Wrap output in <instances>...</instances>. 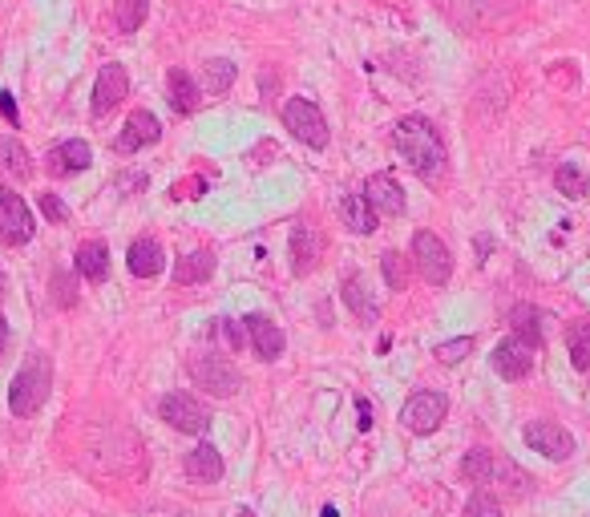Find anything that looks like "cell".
Returning a JSON list of instances; mask_svg holds the SVG:
<instances>
[{
    "mask_svg": "<svg viewBox=\"0 0 590 517\" xmlns=\"http://www.w3.org/2000/svg\"><path fill=\"white\" fill-rule=\"evenodd\" d=\"M158 412H162V421H170L178 433H190V437H203L211 429V412L199 400H194V396H186V392L162 396Z\"/></svg>",
    "mask_w": 590,
    "mask_h": 517,
    "instance_id": "7",
    "label": "cell"
},
{
    "mask_svg": "<svg viewBox=\"0 0 590 517\" xmlns=\"http://www.w3.org/2000/svg\"><path fill=\"white\" fill-rule=\"evenodd\" d=\"M566 352L578 372H590V320H574L566 328Z\"/></svg>",
    "mask_w": 590,
    "mask_h": 517,
    "instance_id": "24",
    "label": "cell"
},
{
    "mask_svg": "<svg viewBox=\"0 0 590 517\" xmlns=\"http://www.w3.org/2000/svg\"><path fill=\"white\" fill-rule=\"evenodd\" d=\"M465 517H502V505H498V497H489V493H473L465 501Z\"/></svg>",
    "mask_w": 590,
    "mask_h": 517,
    "instance_id": "31",
    "label": "cell"
},
{
    "mask_svg": "<svg viewBox=\"0 0 590 517\" xmlns=\"http://www.w3.org/2000/svg\"><path fill=\"white\" fill-rule=\"evenodd\" d=\"M380 267H384V279L392 283V291H405V259H401L397 251H388V255L380 259Z\"/></svg>",
    "mask_w": 590,
    "mask_h": 517,
    "instance_id": "34",
    "label": "cell"
},
{
    "mask_svg": "<svg viewBox=\"0 0 590 517\" xmlns=\"http://www.w3.org/2000/svg\"><path fill=\"white\" fill-rule=\"evenodd\" d=\"M49 388H53V364L45 352H33L21 372L13 376V388H9V408L13 417H37L49 400Z\"/></svg>",
    "mask_w": 590,
    "mask_h": 517,
    "instance_id": "2",
    "label": "cell"
},
{
    "mask_svg": "<svg viewBox=\"0 0 590 517\" xmlns=\"http://www.w3.org/2000/svg\"><path fill=\"white\" fill-rule=\"evenodd\" d=\"M130 93V77H126V65H102L97 73V85H93V118H106L122 106V97Z\"/></svg>",
    "mask_w": 590,
    "mask_h": 517,
    "instance_id": "11",
    "label": "cell"
},
{
    "mask_svg": "<svg viewBox=\"0 0 590 517\" xmlns=\"http://www.w3.org/2000/svg\"><path fill=\"white\" fill-rule=\"evenodd\" d=\"M522 441H526L534 453H542L546 461H570V457H574V437H570L558 421H530V425L522 429Z\"/></svg>",
    "mask_w": 590,
    "mask_h": 517,
    "instance_id": "9",
    "label": "cell"
},
{
    "mask_svg": "<svg viewBox=\"0 0 590 517\" xmlns=\"http://www.w3.org/2000/svg\"><path fill=\"white\" fill-rule=\"evenodd\" d=\"M554 186H558L566 198H582V194H586V174H582L574 162H562V166L554 170Z\"/></svg>",
    "mask_w": 590,
    "mask_h": 517,
    "instance_id": "28",
    "label": "cell"
},
{
    "mask_svg": "<svg viewBox=\"0 0 590 517\" xmlns=\"http://www.w3.org/2000/svg\"><path fill=\"white\" fill-rule=\"evenodd\" d=\"M461 477L473 481V485H485L489 477H494V453H489V449H469L465 461H461Z\"/></svg>",
    "mask_w": 590,
    "mask_h": 517,
    "instance_id": "26",
    "label": "cell"
},
{
    "mask_svg": "<svg viewBox=\"0 0 590 517\" xmlns=\"http://www.w3.org/2000/svg\"><path fill=\"white\" fill-rule=\"evenodd\" d=\"M190 376H194V384L207 388L211 396H235L243 388L239 368L231 360H223V356H199L190 364Z\"/></svg>",
    "mask_w": 590,
    "mask_h": 517,
    "instance_id": "8",
    "label": "cell"
},
{
    "mask_svg": "<svg viewBox=\"0 0 590 517\" xmlns=\"http://www.w3.org/2000/svg\"><path fill=\"white\" fill-rule=\"evenodd\" d=\"M320 255H324L320 231H312V227H295L291 231V267H295V275H308L320 263Z\"/></svg>",
    "mask_w": 590,
    "mask_h": 517,
    "instance_id": "18",
    "label": "cell"
},
{
    "mask_svg": "<svg viewBox=\"0 0 590 517\" xmlns=\"http://www.w3.org/2000/svg\"><path fill=\"white\" fill-rule=\"evenodd\" d=\"M344 299H348V307H352L360 320H376V299L368 295V287H364L360 275H348L344 279Z\"/></svg>",
    "mask_w": 590,
    "mask_h": 517,
    "instance_id": "25",
    "label": "cell"
},
{
    "mask_svg": "<svg viewBox=\"0 0 590 517\" xmlns=\"http://www.w3.org/2000/svg\"><path fill=\"white\" fill-rule=\"evenodd\" d=\"M445 412H449L445 392H413V396L405 400V408H401V421H405V429H409V433L429 437V433H437V429H441Z\"/></svg>",
    "mask_w": 590,
    "mask_h": 517,
    "instance_id": "6",
    "label": "cell"
},
{
    "mask_svg": "<svg viewBox=\"0 0 590 517\" xmlns=\"http://www.w3.org/2000/svg\"><path fill=\"white\" fill-rule=\"evenodd\" d=\"M0 170H9L21 182L33 178V158H29V150L17 138H0Z\"/></svg>",
    "mask_w": 590,
    "mask_h": 517,
    "instance_id": "23",
    "label": "cell"
},
{
    "mask_svg": "<svg viewBox=\"0 0 590 517\" xmlns=\"http://www.w3.org/2000/svg\"><path fill=\"white\" fill-rule=\"evenodd\" d=\"M392 150L401 154V162H409L421 178H437L445 166V142L433 130V122L425 118H401L392 130Z\"/></svg>",
    "mask_w": 590,
    "mask_h": 517,
    "instance_id": "1",
    "label": "cell"
},
{
    "mask_svg": "<svg viewBox=\"0 0 590 517\" xmlns=\"http://www.w3.org/2000/svg\"><path fill=\"white\" fill-rule=\"evenodd\" d=\"M413 263H417L421 279L433 283V287L449 283V275H453V255H449V247L433 231H417L413 235Z\"/></svg>",
    "mask_w": 590,
    "mask_h": 517,
    "instance_id": "5",
    "label": "cell"
},
{
    "mask_svg": "<svg viewBox=\"0 0 590 517\" xmlns=\"http://www.w3.org/2000/svg\"><path fill=\"white\" fill-rule=\"evenodd\" d=\"M215 336H219V344L231 348V352H239V348L247 344V328L235 324V320H219V324H215Z\"/></svg>",
    "mask_w": 590,
    "mask_h": 517,
    "instance_id": "30",
    "label": "cell"
},
{
    "mask_svg": "<svg viewBox=\"0 0 590 517\" xmlns=\"http://www.w3.org/2000/svg\"><path fill=\"white\" fill-rule=\"evenodd\" d=\"M364 198H368V206L376 215H388V219L405 211V190H401V182L392 178L388 170H380V174H372L364 182Z\"/></svg>",
    "mask_w": 590,
    "mask_h": 517,
    "instance_id": "12",
    "label": "cell"
},
{
    "mask_svg": "<svg viewBox=\"0 0 590 517\" xmlns=\"http://www.w3.org/2000/svg\"><path fill=\"white\" fill-rule=\"evenodd\" d=\"M211 271H215V255L211 251H190V255H182L178 263H174V283H203V279H211Z\"/></svg>",
    "mask_w": 590,
    "mask_h": 517,
    "instance_id": "22",
    "label": "cell"
},
{
    "mask_svg": "<svg viewBox=\"0 0 590 517\" xmlns=\"http://www.w3.org/2000/svg\"><path fill=\"white\" fill-rule=\"evenodd\" d=\"M534 344L526 340V336H506L498 348H494V356H489V360H494V372L502 376V380H522V376H530V368H534Z\"/></svg>",
    "mask_w": 590,
    "mask_h": 517,
    "instance_id": "10",
    "label": "cell"
},
{
    "mask_svg": "<svg viewBox=\"0 0 590 517\" xmlns=\"http://www.w3.org/2000/svg\"><path fill=\"white\" fill-rule=\"evenodd\" d=\"M158 138H162V122H158L150 110H138V114L126 118V126H122L114 150H118V154H138L142 146H154Z\"/></svg>",
    "mask_w": 590,
    "mask_h": 517,
    "instance_id": "13",
    "label": "cell"
},
{
    "mask_svg": "<svg viewBox=\"0 0 590 517\" xmlns=\"http://www.w3.org/2000/svg\"><path fill=\"white\" fill-rule=\"evenodd\" d=\"M186 477L190 481H199V485H215V481H223V453L215 449V445H194L190 453H186Z\"/></svg>",
    "mask_w": 590,
    "mask_h": 517,
    "instance_id": "15",
    "label": "cell"
},
{
    "mask_svg": "<svg viewBox=\"0 0 590 517\" xmlns=\"http://www.w3.org/2000/svg\"><path fill=\"white\" fill-rule=\"evenodd\" d=\"M33 235H37V219L25 206V198L17 190H9V186H0V243L21 247Z\"/></svg>",
    "mask_w": 590,
    "mask_h": 517,
    "instance_id": "4",
    "label": "cell"
},
{
    "mask_svg": "<svg viewBox=\"0 0 590 517\" xmlns=\"http://www.w3.org/2000/svg\"><path fill=\"white\" fill-rule=\"evenodd\" d=\"M0 295H5V271H0Z\"/></svg>",
    "mask_w": 590,
    "mask_h": 517,
    "instance_id": "40",
    "label": "cell"
},
{
    "mask_svg": "<svg viewBox=\"0 0 590 517\" xmlns=\"http://www.w3.org/2000/svg\"><path fill=\"white\" fill-rule=\"evenodd\" d=\"M534 320H538L534 307H514V312H510V324L518 328V336H526V340L538 348V344H542V328H538Z\"/></svg>",
    "mask_w": 590,
    "mask_h": 517,
    "instance_id": "29",
    "label": "cell"
},
{
    "mask_svg": "<svg viewBox=\"0 0 590 517\" xmlns=\"http://www.w3.org/2000/svg\"><path fill=\"white\" fill-rule=\"evenodd\" d=\"M0 114L9 118V126H21V110H17V101L9 89H0Z\"/></svg>",
    "mask_w": 590,
    "mask_h": 517,
    "instance_id": "37",
    "label": "cell"
},
{
    "mask_svg": "<svg viewBox=\"0 0 590 517\" xmlns=\"http://www.w3.org/2000/svg\"><path fill=\"white\" fill-rule=\"evenodd\" d=\"M146 9H150V0H114V17H118V29H122V33H134V29H142V21H146Z\"/></svg>",
    "mask_w": 590,
    "mask_h": 517,
    "instance_id": "27",
    "label": "cell"
},
{
    "mask_svg": "<svg viewBox=\"0 0 590 517\" xmlns=\"http://www.w3.org/2000/svg\"><path fill=\"white\" fill-rule=\"evenodd\" d=\"M77 271H81L89 283H102V279L110 275V251H106V243H97V239L81 243V247H77Z\"/></svg>",
    "mask_w": 590,
    "mask_h": 517,
    "instance_id": "21",
    "label": "cell"
},
{
    "mask_svg": "<svg viewBox=\"0 0 590 517\" xmlns=\"http://www.w3.org/2000/svg\"><path fill=\"white\" fill-rule=\"evenodd\" d=\"M207 73H211V85H207V89H211V93H223V89L235 81V61H223V57H219V61L207 65Z\"/></svg>",
    "mask_w": 590,
    "mask_h": 517,
    "instance_id": "32",
    "label": "cell"
},
{
    "mask_svg": "<svg viewBox=\"0 0 590 517\" xmlns=\"http://www.w3.org/2000/svg\"><path fill=\"white\" fill-rule=\"evenodd\" d=\"M283 126L300 138L304 146H312V150H324L328 146V122H324V114H320V106L316 101H308V97H291L287 106H283Z\"/></svg>",
    "mask_w": 590,
    "mask_h": 517,
    "instance_id": "3",
    "label": "cell"
},
{
    "mask_svg": "<svg viewBox=\"0 0 590 517\" xmlns=\"http://www.w3.org/2000/svg\"><path fill=\"white\" fill-rule=\"evenodd\" d=\"M89 162H93V150H89L81 138H69V142H61V146H53V150L45 154V170H49L53 178L81 174V170H89Z\"/></svg>",
    "mask_w": 590,
    "mask_h": 517,
    "instance_id": "14",
    "label": "cell"
},
{
    "mask_svg": "<svg viewBox=\"0 0 590 517\" xmlns=\"http://www.w3.org/2000/svg\"><path fill=\"white\" fill-rule=\"evenodd\" d=\"M473 352V340L469 336H461V340H445V344H437V360L441 364H457V360H465Z\"/></svg>",
    "mask_w": 590,
    "mask_h": 517,
    "instance_id": "33",
    "label": "cell"
},
{
    "mask_svg": "<svg viewBox=\"0 0 590 517\" xmlns=\"http://www.w3.org/2000/svg\"><path fill=\"white\" fill-rule=\"evenodd\" d=\"M126 267L134 279H154L166 271V251L154 243V239H134L130 251H126Z\"/></svg>",
    "mask_w": 590,
    "mask_h": 517,
    "instance_id": "16",
    "label": "cell"
},
{
    "mask_svg": "<svg viewBox=\"0 0 590 517\" xmlns=\"http://www.w3.org/2000/svg\"><path fill=\"white\" fill-rule=\"evenodd\" d=\"M356 412H360V429H372V421H368V417H372V408H368V400H360V404H356Z\"/></svg>",
    "mask_w": 590,
    "mask_h": 517,
    "instance_id": "38",
    "label": "cell"
},
{
    "mask_svg": "<svg viewBox=\"0 0 590 517\" xmlns=\"http://www.w3.org/2000/svg\"><path fill=\"white\" fill-rule=\"evenodd\" d=\"M166 85H170V106L186 118V114H194V110H199V81H194L186 69H170L166 73Z\"/></svg>",
    "mask_w": 590,
    "mask_h": 517,
    "instance_id": "19",
    "label": "cell"
},
{
    "mask_svg": "<svg viewBox=\"0 0 590 517\" xmlns=\"http://www.w3.org/2000/svg\"><path fill=\"white\" fill-rule=\"evenodd\" d=\"M340 219H344V227H348V231H356V235H372L380 215L368 206V198H364V194H348V198L340 202Z\"/></svg>",
    "mask_w": 590,
    "mask_h": 517,
    "instance_id": "20",
    "label": "cell"
},
{
    "mask_svg": "<svg viewBox=\"0 0 590 517\" xmlns=\"http://www.w3.org/2000/svg\"><path fill=\"white\" fill-rule=\"evenodd\" d=\"M5 344H9V320L0 316V352H5Z\"/></svg>",
    "mask_w": 590,
    "mask_h": 517,
    "instance_id": "39",
    "label": "cell"
},
{
    "mask_svg": "<svg viewBox=\"0 0 590 517\" xmlns=\"http://www.w3.org/2000/svg\"><path fill=\"white\" fill-rule=\"evenodd\" d=\"M243 328H247V340H251V348L259 352V360H279L283 356V332L267 320V316H247L243 320Z\"/></svg>",
    "mask_w": 590,
    "mask_h": 517,
    "instance_id": "17",
    "label": "cell"
},
{
    "mask_svg": "<svg viewBox=\"0 0 590 517\" xmlns=\"http://www.w3.org/2000/svg\"><path fill=\"white\" fill-rule=\"evenodd\" d=\"M53 299H57V307H73L77 303V287H73V279H65V271L53 275Z\"/></svg>",
    "mask_w": 590,
    "mask_h": 517,
    "instance_id": "36",
    "label": "cell"
},
{
    "mask_svg": "<svg viewBox=\"0 0 590 517\" xmlns=\"http://www.w3.org/2000/svg\"><path fill=\"white\" fill-rule=\"evenodd\" d=\"M37 206L49 223H69V206L57 198V194H37Z\"/></svg>",
    "mask_w": 590,
    "mask_h": 517,
    "instance_id": "35",
    "label": "cell"
}]
</instances>
